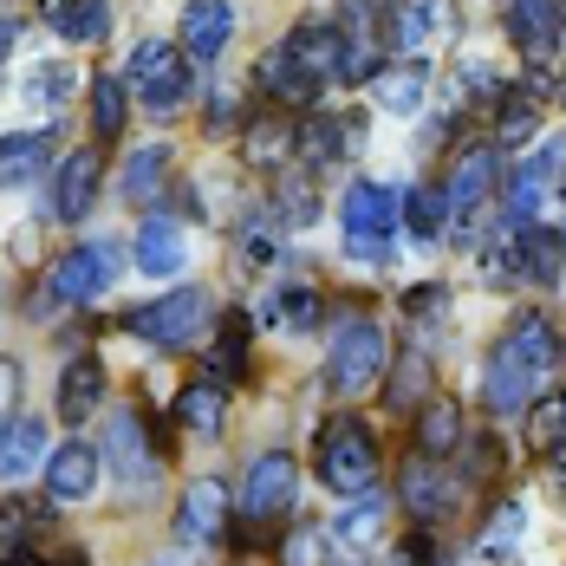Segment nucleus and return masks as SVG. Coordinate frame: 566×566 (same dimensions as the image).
Returning a JSON list of instances; mask_svg holds the SVG:
<instances>
[{"instance_id":"nucleus-1","label":"nucleus","mask_w":566,"mask_h":566,"mask_svg":"<svg viewBox=\"0 0 566 566\" xmlns=\"http://www.w3.org/2000/svg\"><path fill=\"white\" fill-rule=\"evenodd\" d=\"M560 333H554V319L547 313H521L502 345H495V358H489V371H482V403H489V417H521V410H534V391H541V378L560 365Z\"/></svg>"},{"instance_id":"nucleus-2","label":"nucleus","mask_w":566,"mask_h":566,"mask_svg":"<svg viewBox=\"0 0 566 566\" xmlns=\"http://www.w3.org/2000/svg\"><path fill=\"white\" fill-rule=\"evenodd\" d=\"M209 326H216V300L202 286H176L170 300H150V306L124 313V333L150 339L157 352H196L209 339Z\"/></svg>"},{"instance_id":"nucleus-3","label":"nucleus","mask_w":566,"mask_h":566,"mask_svg":"<svg viewBox=\"0 0 566 566\" xmlns=\"http://www.w3.org/2000/svg\"><path fill=\"white\" fill-rule=\"evenodd\" d=\"M397 222H403V196L397 189L371 182V176L345 189V248H352V261L385 268L397 248Z\"/></svg>"},{"instance_id":"nucleus-4","label":"nucleus","mask_w":566,"mask_h":566,"mask_svg":"<svg viewBox=\"0 0 566 566\" xmlns=\"http://www.w3.org/2000/svg\"><path fill=\"white\" fill-rule=\"evenodd\" d=\"M385 365H391L385 326H378L371 313H345L339 333H333V352H326V378H333V391H339V397H365V391H378Z\"/></svg>"},{"instance_id":"nucleus-5","label":"nucleus","mask_w":566,"mask_h":566,"mask_svg":"<svg viewBox=\"0 0 566 566\" xmlns=\"http://www.w3.org/2000/svg\"><path fill=\"white\" fill-rule=\"evenodd\" d=\"M319 482L333 489V495H371V482H378V437L345 410L333 417L326 430H319Z\"/></svg>"},{"instance_id":"nucleus-6","label":"nucleus","mask_w":566,"mask_h":566,"mask_svg":"<svg viewBox=\"0 0 566 566\" xmlns=\"http://www.w3.org/2000/svg\"><path fill=\"white\" fill-rule=\"evenodd\" d=\"M124 85L150 105V112H182L189 105V92H196V72H189V53L170 46V40H144L130 65H124Z\"/></svg>"},{"instance_id":"nucleus-7","label":"nucleus","mask_w":566,"mask_h":566,"mask_svg":"<svg viewBox=\"0 0 566 566\" xmlns=\"http://www.w3.org/2000/svg\"><path fill=\"white\" fill-rule=\"evenodd\" d=\"M397 495H403V509H410V521H417V527H443V521L462 509L469 482L455 475L443 455L410 450V455H403V475H397Z\"/></svg>"},{"instance_id":"nucleus-8","label":"nucleus","mask_w":566,"mask_h":566,"mask_svg":"<svg viewBox=\"0 0 566 566\" xmlns=\"http://www.w3.org/2000/svg\"><path fill=\"white\" fill-rule=\"evenodd\" d=\"M293 489H300V462L286 450H268L248 462V475H241V521H281L293 509Z\"/></svg>"},{"instance_id":"nucleus-9","label":"nucleus","mask_w":566,"mask_h":566,"mask_svg":"<svg viewBox=\"0 0 566 566\" xmlns=\"http://www.w3.org/2000/svg\"><path fill=\"white\" fill-rule=\"evenodd\" d=\"M112 281H117V248H112V241H85V248L59 254L46 293H53V300H65V306H85V300H98Z\"/></svg>"},{"instance_id":"nucleus-10","label":"nucleus","mask_w":566,"mask_h":566,"mask_svg":"<svg viewBox=\"0 0 566 566\" xmlns=\"http://www.w3.org/2000/svg\"><path fill=\"white\" fill-rule=\"evenodd\" d=\"M455 33H462L455 0H397V7H391V46H403V53L450 46Z\"/></svg>"},{"instance_id":"nucleus-11","label":"nucleus","mask_w":566,"mask_h":566,"mask_svg":"<svg viewBox=\"0 0 566 566\" xmlns=\"http://www.w3.org/2000/svg\"><path fill=\"white\" fill-rule=\"evenodd\" d=\"M98 189H105V150L98 144L92 150H65V164L53 176V222H85Z\"/></svg>"},{"instance_id":"nucleus-12","label":"nucleus","mask_w":566,"mask_h":566,"mask_svg":"<svg viewBox=\"0 0 566 566\" xmlns=\"http://www.w3.org/2000/svg\"><path fill=\"white\" fill-rule=\"evenodd\" d=\"M98 443H105V462H112V475L124 489H144L157 475V455H150V437H144V417L137 410H112Z\"/></svg>"},{"instance_id":"nucleus-13","label":"nucleus","mask_w":566,"mask_h":566,"mask_svg":"<svg viewBox=\"0 0 566 566\" xmlns=\"http://www.w3.org/2000/svg\"><path fill=\"white\" fill-rule=\"evenodd\" d=\"M502 20H509V40L534 59V65L560 53V33H566L560 0H502Z\"/></svg>"},{"instance_id":"nucleus-14","label":"nucleus","mask_w":566,"mask_h":566,"mask_svg":"<svg viewBox=\"0 0 566 566\" xmlns=\"http://www.w3.org/2000/svg\"><path fill=\"white\" fill-rule=\"evenodd\" d=\"M137 274H150V281H176L182 274V261H189V234H182V222L176 216H144V228H137Z\"/></svg>"},{"instance_id":"nucleus-15","label":"nucleus","mask_w":566,"mask_h":566,"mask_svg":"<svg viewBox=\"0 0 566 566\" xmlns=\"http://www.w3.org/2000/svg\"><path fill=\"white\" fill-rule=\"evenodd\" d=\"M228 40H234V7H228V0H189V7H182V40H176V46L189 59L209 65V59L228 53Z\"/></svg>"},{"instance_id":"nucleus-16","label":"nucleus","mask_w":566,"mask_h":566,"mask_svg":"<svg viewBox=\"0 0 566 566\" xmlns=\"http://www.w3.org/2000/svg\"><path fill=\"white\" fill-rule=\"evenodd\" d=\"M495 182H502V157H495V144L489 150H469L450 176V216H482L489 209V196H495Z\"/></svg>"},{"instance_id":"nucleus-17","label":"nucleus","mask_w":566,"mask_h":566,"mask_svg":"<svg viewBox=\"0 0 566 566\" xmlns=\"http://www.w3.org/2000/svg\"><path fill=\"white\" fill-rule=\"evenodd\" d=\"M241 150H248L254 170H281L286 157L300 150V124H293L286 112H254L248 130H241Z\"/></svg>"},{"instance_id":"nucleus-18","label":"nucleus","mask_w":566,"mask_h":566,"mask_svg":"<svg viewBox=\"0 0 566 566\" xmlns=\"http://www.w3.org/2000/svg\"><path fill=\"white\" fill-rule=\"evenodd\" d=\"M566 268V234L560 228H521L514 234V281L554 286Z\"/></svg>"},{"instance_id":"nucleus-19","label":"nucleus","mask_w":566,"mask_h":566,"mask_svg":"<svg viewBox=\"0 0 566 566\" xmlns=\"http://www.w3.org/2000/svg\"><path fill=\"white\" fill-rule=\"evenodd\" d=\"M46 423L40 417H7L0 423V482H20L33 469H46Z\"/></svg>"},{"instance_id":"nucleus-20","label":"nucleus","mask_w":566,"mask_h":566,"mask_svg":"<svg viewBox=\"0 0 566 566\" xmlns=\"http://www.w3.org/2000/svg\"><path fill=\"white\" fill-rule=\"evenodd\" d=\"M286 53L300 59V72H313V78L326 85V78H339L345 33L333 27V20H306V27H293V33H286Z\"/></svg>"},{"instance_id":"nucleus-21","label":"nucleus","mask_w":566,"mask_h":566,"mask_svg":"<svg viewBox=\"0 0 566 566\" xmlns=\"http://www.w3.org/2000/svg\"><path fill=\"white\" fill-rule=\"evenodd\" d=\"M98 403H105V365L92 352H78L59 371V417L65 423H85V417H98Z\"/></svg>"},{"instance_id":"nucleus-22","label":"nucleus","mask_w":566,"mask_h":566,"mask_svg":"<svg viewBox=\"0 0 566 566\" xmlns=\"http://www.w3.org/2000/svg\"><path fill=\"white\" fill-rule=\"evenodd\" d=\"M98 462H105V455H92L85 443H59V450L46 455V495H53V502H85V495L98 489Z\"/></svg>"},{"instance_id":"nucleus-23","label":"nucleus","mask_w":566,"mask_h":566,"mask_svg":"<svg viewBox=\"0 0 566 566\" xmlns=\"http://www.w3.org/2000/svg\"><path fill=\"white\" fill-rule=\"evenodd\" d=\"M371 98H378L391 117H417V112H423V98H430V72H423V59L378 65V78H371Z\"/></svg>"},{"instance_id":"nucleus-24","label":"nucleus","mask_w":566,"mask_h":566,"mask_svg":"<svg viewBox=\"0 0 566 566\" xmlns=\"http://www.w3.org/2000/svg\"><path fill=\"white\" fill-rule=\"evenodd\" d=\"M46 27L72 46H98L112 33V0H46Z\"/></svg>"},{"instance_id":"nucleus-25","label":"nucleus","mask_w":566,"mask_h":566,"mask_svg":"<svg viewBox=\"0 0 566 566\" xmlns=\"http://www.w3.org/2000/svg\"><path fill=\"white\" fill-rule=\"evenodd\" d=\"M222 514H228V489L216 475H202V482H189V495H182V521H176V534L196 547V541H216L222 534Z\"/></svg>"},{"instance_id":"nucleus-26","label":"nucleus","mask_w":566,"mask_h":566,"mask_svg":"<svg viewBox=\"0 0 566 566\" xmlns=\"http://www.w3.org/2000/svg\"><path fill=\"white\" fill-rule=\"evenodd\" d=\"M365 137V124L358 117H333V112H313L300 124V157L306 164H339L345 144H358Z\"/></svg>"},{"instance_id":"nucleus-27","label":"nucleus","mask_w":566,"mask_h":566,"mask_svg":"<svg viewBox=\"0 0 566 566\" xmlns=\"http://www.w3.org/2000/svg\"><path fill=\"white\" fill-rule=\"evenodd\" d=\"M469 443V423H462V403L450 397H430L423 410H417V450L423 455H450Z\"/></svg>"},{"instance_id":"nucleus-28","label":"nucleus","mask_w":566,"mask_h":566,"mask_svg":"<svg viewBox=\"0 0 566 566\" xmlns=\"http://www.w3.org/2000/svg\"><path fill=\"white\" fill-rule=\"evenodd\" d=\"M46 130H13V137H0V189H27L33 176L46 170Z\"/></svg>"},{"instance_id":"nucleus-29","label":"nucleus","mask_w":566,"mask_h":566,"mask_svg":"<svg viewBox=\"0 0 566 566\" xmlns=\"http://www.w3.org/2000/svg\"><path fill=\"white\" fill-rule=\"evenodd\" d=\"M261 92L281 98V105H306V98H319V78L300 72V59L286 53V46H274V53L261 59Z\"/></svg>"},{"instance_id":"nucleus-30","label":"nucleus","mask_w":566,"mask_h":566,"mask_svg":"<svg viewBox=\"0 0 566 566\" xmlns=\"http://www.w3.org/2000/svg\"><path fill=\"white\" fill-rule=\"evenodd\" d=\"M241 378H248V319L234 313L222 333H216V345H209V385L228 391V385H241Z\"/></svg>"},{"instance_id":"nucleus-31","label":"nucleus","mask_w":566,"mask_h":566,"mask_svg":"<svg viewBox=\"0 0 566 566\" xmlns=\"http://www.w3.org/2000/svg\"><path fill=\"white\" fill-rule=\"evenodd\" d=\"M164 176H170V144H144L137 157H130V170H124V202H157V189H164Z\"/></svg>"},{"instance_id":"nucleus-32","label":"nucleus","mask_w":566,"mask_h":566,"mask_svg":"<svg viewBox=\"0 0 566 566\" xmlns=\"http://www.w3.org/2000/svg\"><path fill=\"white\" fill-rule=\"evenodd\" d=\"M261 319L281 326V333H313V326H319V293H313V286H286V293H274V300L261 306Z\"/></svg>"},{"instance_id":"nucleus-33","label":"nucleus","mask_w":566,"mask_h":566,"mask_svg":"<svg viewBox=\"0 0 566 566\" xmlns=\"http://www.w3.org/2000/svg\"><path fill=\"white\" fill-rule=\"evenodd\" d=\"M423 397H430V358H423V352H403V358H391V385H385V403L410 417V403H423Z\"/></svg>"},{"instance_id":"nucleus-34","label":"nucleus","mask_w":566,"mask_h":566,"mask_svg":"<svg viewBox=\"0 0 566 566\" xmlns=\"http://www.w3.org/2000/svg\"><path fill=\"white\" fill-rule=\"evenodd\" d=\"M176 423L189 437H222V391L216 385H189V391L176 397Z\"/></svg>"},{"instance_id":"nucleus-35","label":"nucleus","mask_w":566,"mask_h":566,"mask_svg":"<svg viewBox=\"0 0 566 566\" xmlns=\"http://www.w3.org/2000/svg\"><path fill=\"white\" fill-rule=\"evenodd\" d=\"M72 85H78V72H72L65 59H53V65H33V72H27V92H20V98H27L33 112H59V105L72 98Z\"/></svg>"},{"instance_id":"nucleus-36","label":"nucleus","mask_w":566,"mask_h":566,"mask_svg":"<svg viewBox=\"0 0 566 566\" xmlns=\"http://www.w3.org/2000/svg\"><path fill=\"white\" fill-rule=\"evenodd\" d=\"M403 222H410V234H443V222H450V189L417 182V189L403 196Z\"/></svg>"},{"instance_id":"nucleus-37","label":"nucleus","mask_w":566,"mask_h":566,"mask_svg":"<svg viewBox=\"0 0 566 566\" xmlns=\"http://www.w3.org/2000/svg\"><path fill=\"white\" fill-rule=\"evenodd\" d=\"M274 216H281L286 228H313L319 222V196H313V182H300V176L286 170L281 189H274Z\"/></svg>"},{"instance_id":"nucleus-38","label":"nucleus","mask_w":566,"mask_h":566,"mask_svg":"<svg viewBox=\"0 0 566 566\" xmlns=\"http://www.w3.org/2000/svg\"><path fill=\"white\" fill-rule=\"evenodd\" d=\"M117 130H124V78H105L98 72V85H92V137L112 144Z\"/></svg>"},{"instance_id":"nucleus-39","label":"nucleus","mask_w":566,"mask_h":566,"mask_svg":"<svg viewBox=\"0 0 566 566\" xmlns=\"http://www.w3.org/2000/svg\"><path fill=\"white\" fill-rule=\"evenodd\" d=\"M521 534H527V509H521V502H502V509L489 514V527H482V547H475V554H489V560H495V554H509Z\"/></svg>"},{"instance_id":"nucleus-40","label":"nucleus","mask_w":566,"mask_h":566,"mask_svg":"<svg viewBox=\"0 0 566 566\" xmlns=\"http://www.w3.org/2000/svg\"><path fill=\"white\" fill-rule=\"evenodd\" d=\"M40 521H53L40 502H7V509H0V560H7V554H20V547H27V534H33Z\"/></svg>"},{"instance_id":"nucleus-41","label":"nucleus","mask_w":566,"mask_h":566,"mask_svg":"<svg viewBox=\"0 0 566 566\" xmlns=\"http://www.w3.org/2000/svg\"><path fill=\"white\" fill-rule=\"evenodd\" d=\"M566 443V397L534 403V450H560Z\"/></svg>"},{"instance_id":"nucleus-42","label":"nucleus","mask_w":566,"mask_h":566,"mask_svg":"<svg viewBox=\"0 0 566 566\" xmlns=\"http://www.w3.org/2000/svg\"><path fill=\"white\" fill-rule=\"evenodd\" d=\"M521 137H534V105H527V98H521V105H502V112H495V150H502V144H521Z\"/></svg>"},{"instance_id":"nucleus-43","label":"nucleus","mask_w":566,"mask_h":566,"mask_svg":"<svg viewBox=\"0 0 566 566\" xmlns=\"http://www.w3.org/2000/svg\"><path fill=\"white\" fill-rule=\"evenodd\" d=\"M281 566H326V547H319V534H313V527H300V534H286V547H281Z\"/></svg>"},{"instance_id":"nucleus-44","label":"nucleus","mask_w":566,"mask_h":566,"mask_svg":"<svg viewBox=\"0 0 566 566\" xmlns=\"http://www.w3.org/2000/svg\"><path fill=\"white\" fill-rule=\"evenodd\" d=\"M391 566H437V541H430V527L403 534V541L391 547Z\"/></svg>"},{"instance_id":"nucleus-45","label":"nucleus","mask_w":566,"mask_h":566,"mask_svg":"<svg viewBox=\"0 0 566 566\" xmlns=\"http://www.w3.org/2000/svg\"><path fill=\"white\" fill-rule=\"evenodd\" d=\"M371 527H378V495H365L358 509H345V514H339V534H345V541H365Z\"/></svg>"},{"instance_id":"nucleus-46","label":"nucleus","mask_w":566,"mask_h":566,"mask_svg":"<svg viewBox=\"0 0 566 566\" xmlns=\"http://www.w3.org/2000/svg\"><path fill=\"white\" fill-rule=\"evenodd\" d=\"M443 300H450L443 286H417V293H403V313L410 319H443Z\"/></svg>"},{"instance_id":"nucleus-47","label":"nucleus","mask_w":566,"mask_h":566,"mask_svg":"<svg viewBox=\"0 0 566 566\" xmlns=\"http://www.w3.org/2000/svg\"><path fill=\"white\" fill-rule=\"evenodd\" d=\"M274 261V241L268 234H248V268H268Z\"/></svg>"},{"instance_id":"nucleus-48","label":"nucleus","mask_w":566,"mask_h":566,"mask_svg":"<svg viewBox=\"0 0 566 566\" xmlns=\"http://www.w3.org/2000/svg\"><path fill=\"white\" fill-rule=\"evenodd\" d=\"M13 391H20V365L0 358V403H13Z\"/></svg>"},{"instance_id":"nucleus-49","label":"nucleus","mask_w":566,"mask_h":566,"mask_svg":"<svg viewBox=\"0 0 566 566\" xmlns=\"http://www.w3.org/2000/svg\"><path fill=\"white\" fill-rule=\"evenodd\" d=\"M13 46H20V20H13V13H0V59L13 53Z\"/></svg>"},{"instance_id":"nucleus-50","label":"nucleus","mask_w":566,"mask_h":566,"mask_svg":"<svg viewBox=\"0 0 566 566\" xmlns=\"http://www.w3.org/2000/svg\"><path fill=\"white\" fill-rule=\"evenodd\" d=\"M554 475H560V489H566V443L554 450Z\"/></svg>"},{"instance_id":"nucleus-51","label":"nucleus","mask_w":566,"mask_h":566,"mask_svg":"<svg viewBox=\"0 0 566 566\" xmlns=\"http://www.w3.org/2000/svg\"><path fill=\"white\" fill-rule=\"evenodd\" d=\"M455 566H489V554H475V560H455Z\"/></svg>"},{"instance_id":"nucleus-52","label":"nucleus","mask_w":566,"mask_h":566,"mask_svg":"<svg viewBox=\"0 0 566 566\" xmlns=\"http://www.w3.org/2000/svg\"><path fill=\"white\" fill-rule=\"evenodd\" d=\"M333 566H365V560H333Z\"/></svg>"}]
</instances>
